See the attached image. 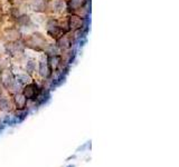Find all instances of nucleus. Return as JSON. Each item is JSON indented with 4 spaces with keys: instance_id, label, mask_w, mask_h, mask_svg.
<instances>
[{
    "instance_id": "1",
    "label": "nucleus",
    "mask_w": 179,
    "mask_h": 167,
    "mask_svg": "<svg viewBox=\"0 0 179 167\" xmlns=\"http://www.w3.org/2000/svg\"><path fill=\"white\" fill-rule=\"evenodd\" d=\"M21 42L27 49H32L34 51L43 52L46 46L49 42L46 40L45 36L38 31H32L30 33L22 35L21 37Z\"/></svg>"
},
{
    "instance_id": "2",
    "label": "nucleus",
    "mask_w": 179,
    "mask_h": 167,
    "mask_svg": "<svg viewBox=\"0 0 179 167\" xmlns=\"http://www.w3.org/2000/svg\"><path fill=\"white\" fill-rule=\"evenodd\" d=\"M46 32H47V35L51 37V38H53L54 40H57L59 37H62L63 35L65 33H67V32H70L67 29H65L64 27L62 26H59L58 23H57V21L55 18H48V20L46 22Z\"/></svg>"
},
{
    "instance_id": "3",
    "label": "nucleus",
    "mask_w": 179,
    "mask_h": 167,
    "mask_svg": "<svg viewBox=\"0 0 179 167\" xmlns=\"http://www.w3.org/2000/svg\"><path fill=\"white\" fill-rule=\"evenodd\" d=\"M64 12H67L66 0H47L45 13L58 16V15H63Z\"/></svg>"
},
{
    "instance_id": "4",
    "label": "nucleus",
    "mask_w": 179,
    "mask_h": 167,
    "mask_svg": "<svg viewBox=\"0 0 179 167\" xmlns=\"http://www.w3.org/2000/svg\"><path fill=\"white\" fill-rule=\"evenodd\" d=\"M41 89H42V87H39L36 84V81L32 80L30 83L22 86L21 93L27 98V100H36V98L38 97V95L41 93Z\"/></svg>"
},
{
    "instance_id": "5",
    "label": "nucleus",
    "mask_w": 179,
    "mask_h": 167,
    "mask_svg": "<svg viewBox=\"0 0 179 167\" xmlns=\"http://www.w3.org/2000/svg\"><path fill=\"white\" fill-rule=\"evenodd\" d=\"M37 61H38L37 71L39 73V76L42 77L43 79L51 78L52 77V71H51L48 63H47V56L44 52H41V57H39V59H37Z\"/></svg>"
},
{
    "instance_id": "6",
    "label": "nucleus",
    "mask_w": 179,
    "mask_h": 167,
    "mask_svg": "<svg viewBox=\"0 0 179 167\" xmlns=\"http://www.w3.org/2000/svg\"><path fill=\"white\" fill-rule=\"evenodd\" d=\"M67 27L70 31L81 30L85 27V19L81 16L68 13L67 15Z\"/></svg>"
},
{
    "instance_id": "7",
    "label": "nucleus",
    "mask_w": 179,
    "mask_h": 167,
    "mask_svg": "<svg viewBox=\"0 0 179 167\" xmlns=\"http://www.w3.org/2000/svg\"><path fill=\"white\" fill-rule=\"evenodd\" d=\"M1 39L5 42H14V41H19L21 40L22 33L21 31L17 28V27H12V28H8L1 31Z\"/></svg>"
},
{
    "instance_id": "8",
    "label": "nucleus",
    "mask_w": 179,
    "mask_h": 167,
    "mask_svg": "<svg viewBox=\"0 0 179 167\" xmlns=\"http://www.w3.org/2000/svg\"><path fill=\"white\" fill-rule=\"evenodd\" d=\"M55 41H56V46L59 48L61 51H66V50H68V49L72 48L75 39H74V37H73V33L67 32V33L63 35L62 37H59V38H58L57 40H55Z\"/></svg>"
},
{
    "instance_id": "9",
    "label": "nucleus",
    "mask_w": 179,
    "mask_h": 167,
    "mask_svg": "<svg viewBox=\"0 0 179 167\" xmlns=\"http://www.w3.org/2000/svg\"><path fill=\"white\" fill-rule=\"evenodd\" d=\"M15 80V76L12 75L9 68H2L0 69V83L7 89Z\"/></svg>"
},
{
    "instance_id": "10",
    "label": "nucleus",
    "mask_w": 179,
    "mask_h": 167,
    "mask_svg": "<svg viewBox=\"0 0 179 167\" xmlns=\"http://www.w3.org/2000/svg\"><path fill=\"white\" fill-rule=\"evenodd\" d=\"M27 102H28L27 98L22 95L21 92L12 95V104H14V107L16 109H19V110L26 109L27 108Z\"/></svg>"
},
{
    "instance_id": "11",
    "label": "nucleus",
    "mask_w": 179,
    "mask_h": 167,
    "mask_svg": "<svg viewBox=\"0 0 179 167\" xmlns=\"http://www.w3.org/2000/svg\"><path fill=\"white\" fill-rule=\"evenodd\" d=\"M30 16V20L36 27H42L46 26V22L48 20V16L45 12H34Z\"/></svg>"
},
{
    "instance_id": "12",
    "label": "nucleus",
    "mask_w": 179,
    "mask_h": 167,
    "mask_svg": "<svg viewBox=\"0 0 179 167\" xmlns=\"http://www.w3.org/2000/svg\"><path fill=\"white\" fill-rule=\"evenodd\" d=\"M14 107L12 104V99H9L6 96H0V110L2 112H9L11 110V108Z\"/></svg>"
},
{
    "instance_id": "13",
    "label": "nucleus",
    "mask_w": 179,
    "mask_h": 167,
    "mask_svg": "<svg viewBox=\"0 0 179 167\" xmlns=\"http://www.w3.org/2000/svg\"><path fill=\"white\" fill-rule=\"evenodd\" d=\"M8 3L12 7V6H15L17 3V0H8Z\"/></svg>"
},
{
    "instance_id": "14",
    "label": "nucleus",
    "mask_w": 179,
    "mask_h": 167,
    "mask_svg": "<svg viewBox=\"0 0 179 167\" xmlns=\"http://www.w3.org/2000/svg\"><path fill=\"white\" fill-rule=\"evenodd\" d=\"M2 95V87H1V85H0V96Z\"/></svg>"
}]
</instances>
